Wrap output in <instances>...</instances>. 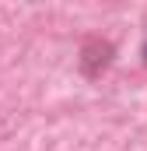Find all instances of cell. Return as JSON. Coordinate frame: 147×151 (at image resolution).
<instances>
[{
    "instance_id": "2",
    "label": "cell",
    "mask_w": 147,
    "mask_h": 151,
    "mask_svg": "<svg viewBox=\"0 0 147 151\" xmlns=\"http://www.w3.org/2000/svg\"><path fill=\"white\" fill-rule=\"evenodd\" d=\"M144 63H147V39H144Z\"/></svg>"
},
{
    "instance_id": "1",
    "label": "cell",
    "mask_w": 147,
    "mask_h": 151,
    "mask_svg": "<svg viewBox=\"0 0 147 151\" xmlns=\"http://www.w3.org/2000/svg\"><path fill=\"white\" fill-rule=\"evenodd\" d=\"M112 42H105V39H88L84 46H81V74L84 77H102L105 70H109L112 63Z\"/></svg>"
}]
</instances>
